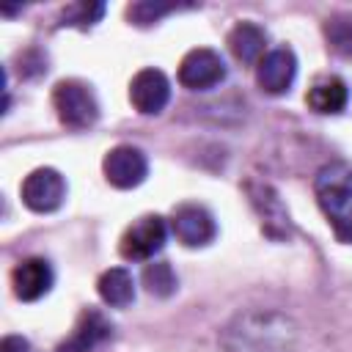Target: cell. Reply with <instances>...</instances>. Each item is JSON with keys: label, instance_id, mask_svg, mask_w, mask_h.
Returning <instances> with one entry per match:
<instances>
[{"label": "cell", "instance_id": "obj_1", "mask_svg": "<svg viewBox=\"0 0 352 352\" xmlns=\"http://www.w3.org/2000/svg\"><path fill=\"white\" fill-rule=\"evenodd\" d=\"M297 322L275 308H250L239 311L223 330V352H294L297 346Z\"/></svg>", "mask_w": 352, "mask_h": 352}, {"label": "cell", "instance_id": "obj_2", "mask_svg": "<svg viewBox=\"0 0 352 352\" xmlns=\"http://www.w3.org/2000/svg\"><path fill=\"white\" fill-rule=\"evenodd\" d=\"M314 192L333 234L341 242H352V165L330 162L319 168L314 179Z\"/></svg>", "mask_w": 352, "mask_h": 352}, {"label": "cell", "instance_id": "obj_3", "mask_svg": "<svg viewBox=\"0 0 352 352\" xmlns=\"http://www.w3.org/2000/svg\"><path fill=\"white\" fill-rule=\"evenodd\" d=\"M52 107L60 118V124L72 129H88L99 118V102L91 91V85L80 80H60L52 91Z\"/></svg>", "mask_w": 352, "mask_h": 352}, {"label": "cell", "instance_id": "obj_4", "mask_svg": "<svg viewBox=\"0 0 352 352\" xmlns=\"http://www.w3.org/2000/svg\"><path fill=\"white\" fill-rule=\"evenodd\" d=\"M165 236H168L165 220L160 214H143L124 231L118 250L126 261H148L162 250Z\"/></svg>", "mask_w": 352, "mask_h": 352}, {"label": "cell", "instance_id": "obj_5", "mask_svg": "<svg viewBox=\"0 0 352 352\" xmlns=\"http://www.w3.org/2000/svg\"><path fill=\"white\" fill-rule=\"evenodd\" d=\"M19 195L30 212H38V214L55 212L66 198V182L55 168H36L33 173L25 176Z\"/></svg>", "mask_w": 352, "mask_h": 352}, {"label": "cell", "instance_id": "obj_6", "mask_svg": "<svg viewBox=\"0 0 352 352\" xmlns=\"http://www.w3.org/2000/svg\"><path fill=\"white\" fill-rule=\"evenodd\" d=\"M223 80H226V63L209 47L190 50L179 63V82L190 91H209Z\"/></svg>", "mask_w": 352, "mask_h": 352}, {"label": "cell", "instance_id": "obj_7", "mask_svg": "<svg viewBox=\"0 0 352 352\" xmlns=\"http://www.w3.org/2000/svg\"><path fill=\"white\" fill-rule=\"evenodd\" d=\"M104 179L118 190H132L148 176V160L138 146H116L104 154Z\"/></svg>", "mask_w": 352, "mask_h": 352}, {"label": "cell", "instance_id": "obj_8", "mask_svg": "<svg viewBox=\"0 0 352 352\" xmlns=\"http://www.w3.org/2000/svg\"><path fill=\"white\" fill-rule=\"evenodd\" d=\"M170 228L176 234V239L187 248H204L214 239L217 234V226H214V217L206 206H198V204H182L173 209V217H170Z\"/></svg>", "mask_w": 352, "mask_h": 352}, {"label": "cell", "instance_id": "obj_9", "mask_svg": "<svg viewBox=\"0 0 352 352\" xmlns=\"http://www.w3.org/2000/svg\"><path fill=\"white\" fill-rule=\"evenodd\" d=\"M294 77H297V58L286 47L264 52V58L256 63V82L264 94H272V96L286 94Z\"/></svg>", "mask_w": 352, "mask_h": 352}, {"label": "cell", "instance_id": "obj_10", "mask_svg": "<svg viewBox=\"0 0 352 352\" xmlns=\"http://www.w3.org/2000/svg\"><path fill=\"white\" fill-rule=\"evenodd\" d=\"M129 102L143 116H157L170 102V82L160 69H140L129 82Z\"/></svg>", "mask_w": 352, "mask_h": 352}, {"label": "cell", "instance_id": "obj_11", "mask_svg": "<svg viewBox=\"0 0 352 352\" xmlns=\"http://www.w3.org/2000/svg\"><path fill=\"white\" fill-rule=\"evenodd\" d=\"M55 283V272L50 267L47 258H38V256H30V258H22L14 272H11V286H14V294L16 300L22 302H36L41 300Z\"/></svg>", "mask_w": 352, "mask_h": 352}, {"label": "cell", "instance_id": "obj_12", "mask_svg": "<svg viewBox=\"0 0 352 352\" xmlns=\"http://www.w3.org/2000/svg\"><path fill=\"white\" fill-rule=\"evenodd\" d=\"M110 336H113V324L104 319V314L96 308H85L74 322L69 338L58 346V352H91Z\"/></svg>", "mask_w": 352, "mask_h": 352}, {"label": "cell", "instance_id": "obj_13", "mask_svg": "<svg viewBox=\"0 0 352 352\" xmlns=\"http://www.w3.org/2000/svg\"><path fill=\"white\" fill-rule=\"evenodd\" d=\"M305 102H308V107H311L314 113H319V116H336V113H341V110L346 107V102H349V88H346V82H344L341 77H322V80H316V82L308 88Z\"/></svg>", "mask_w": 352, "mask_h": 352}, {"label": "cell", "instance_id": "obj_14", "mask_svg": "<svg viewBox=\"0 0 352 352\" xmlns=\"http://www.w3.org/2000/svg\"><path fill=\"white\" fill-rule=\"evenodd\" d=\"M264 47H267V33L256 22H239L228 33V50L242 63H258L264 58Z\"/></svg>", "mask_w": 352, "mask_h": 352}, {"label": "cell", "instance_id": "obj_15", "mask_svg": "<svg viewBox=\"0 0 352 352\" xmlns=\"http://www.w3.org/2000/svg\"><path fill=\"white\" fill-rule=\"evenodd\" d=\"M96 289H99V297L113 308H126L135 300V280L124 267L104 270L96 280Z\"/></svg>", "mask_w": 352, "mask_h": 352}, {"label": "cell", "instance_id": "obj_16", "mask_svg": "<svg viewBox=\"0 0 352 352\" xmlns=\"http://www.w3.org/2000/svg\"><path fill=\"white\" fill-rule=\"evenodd\" d=\"M143 286L154 297H170L176 292L179 280H176V272L168 261H151L143 270Z\"/></svg>", "mask_w": 352, "mask_h": 352}, {"label": "cell", "instance_id": "obj_17", "mask_svg": "<svg viewBox=\"0 0 352 352\" xmlns=\"http://www.w3.org/2000/svg\"><path fill=\"white\" fill-rule=\"evenodd\" d=\"M324 38L327 44L344 55V58H352V16L349 14H336L324 22Z\"/></svg>", "mask_w": 352, "mask_h": 352}, {"label": "cell", "instance_id": "obj_18", "mask_svg": "<svg viewBox=\"0 0 352 352\" xmlns=\"http://www.w3.org/2000/svg\"><path fill=\"white\" fill-rule=\"evenodd\" d=\"M176 8H179L176 3H151V0H143V3H132L126 8V16L135 25H151V22H160L165 14H170Z\"/></svg>", "mask_w": 352, "mask_h": 352}, {"label": "cell", "instance_id": "obj_19", "mask_svg": "<svg viewBox=\"0 0 352 352\" xmlns=\"http://www.w3.org/2000/svg\"><path fill=\"white\" fill-rule=\"evenodd\" d=\"M102 14H104V3H74L63 11V25L91 28L102 19Z\"/></svg>", "mask_w": 352, "mask_h": 352}, {"label": "cell", "instance_id": "obj_20", "mask_svg": "<svg viewBox=\"0 0 352 352\" xmlns=\"http://www.w3.org/2000/svg\"><path fill=\"white\" fill-rule=\"evenodd\" d=\"M28 341L22 336H6L3 344H0V352H28Z\"/></svg>", "mask_w": 352, "mask_h": 352}]
</instances>
